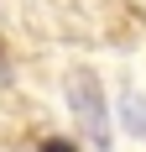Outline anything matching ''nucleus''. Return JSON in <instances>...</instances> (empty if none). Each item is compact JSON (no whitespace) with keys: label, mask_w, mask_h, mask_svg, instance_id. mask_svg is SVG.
I'll return each instance as SVG.
<instances>
[{"label":"nucleus","mask_w":146,"mask_h":152,"mask_svg":"<svg viewBox=\"0 0 146 152\" xmlns=\"http://www.w3.org/2000/svg\"><path fill=\"white\" fill-rule=\"evenodd\" d=\"M68 105L73 115H78V126H84V137L94 152H110V105H104V89L94 74H73L68 79Z\"/></svg>","instance_id":"obj_1"},{"label":"nucleus","mask_w":146,"mask_h":152,"mask_svg":"<svg viewBox=\"0 0 146 152\" xmlns=\"http://www.w3.org/2000/svg\"><path fill=\"white\" fill-rule=\"evenodd\" d=\"M120 126L146 142V94H120Z\"/></svg>","instance_id":"obj_2"},{"label":"nucleus","mask_w":146,"mask_h":152,"mask_svg":"<svg viewBox=\"0 0 146 152\" xmlns=\"http://www.w3.org/2000/svg\"><path fill=\"white\" fill-rule=\"evenodd\" d=\"M42 152H73V147H68V142H47Z\"/></svg>","instance_id":"obj_3"}]
</instances>
